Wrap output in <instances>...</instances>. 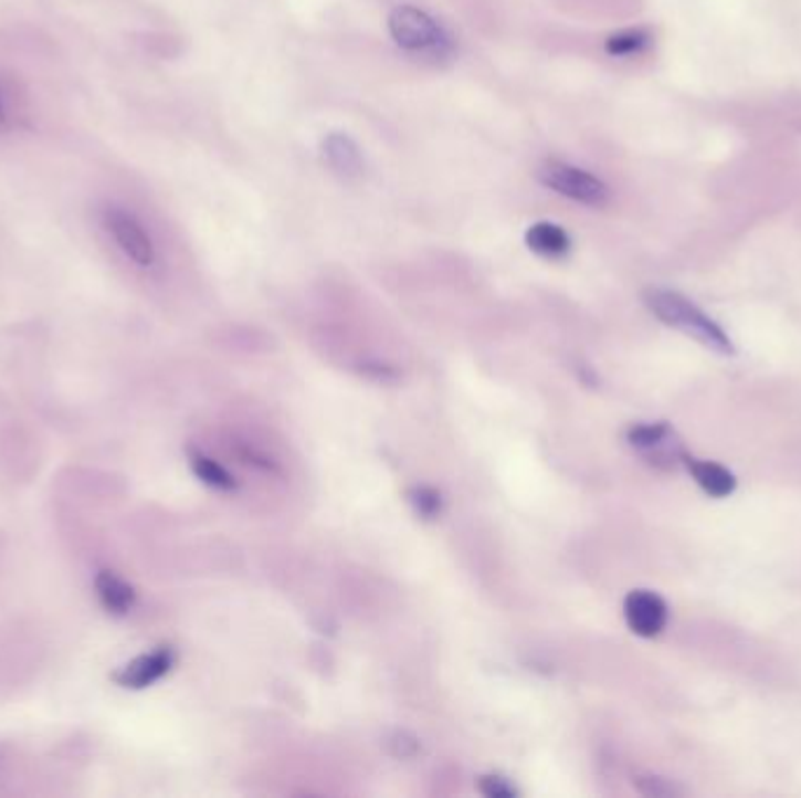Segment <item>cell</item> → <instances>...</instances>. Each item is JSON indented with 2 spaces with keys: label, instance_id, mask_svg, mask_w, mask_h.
Wrapping results in <instances>:
<instances>
[{
  "label": "cell",
  "instance_id": "8fae6325",
  "mask_svg": "<svg viewBox=\"0 0 801 798\" xmlns=\"http://www.w3.org/2000/svg\"><path fill=\"white\" fill-rule=\"evenodd\" d=\"M652 45V33L642 27L623 29L604 40V52L610 56H633Z\"/></svg>",
  "mask_w": 801,
  "mask_h": 798
},
{
  "label": "cell",
  "instance_id": "2e32d148",
  "mask_svg": "<svg viewBox=\"0 0 801 798\" xmlns=\"http://www.w3.org/2000/svg\"><path fill=\"white\" fill-rule=\"evenodd\" d=\"M637 787H640L642 794H647V796H671V794H675V787L663 783L661 777H640Z\"/></svg>",
  "mask_w": 801,
  "mask_h": 798
},
{
  "label": "cell",
  "instance_id": "7a4b0ae2",
  "mask_svg": "<svg viewBox=\"0 0 801 798\" xmlns=\"http://www.w3.org/2000/svg\"><path fill=\"white\" fill-rule=\"evenodd\" d=\"M644 303H647L652 314L656 318H661L663 324L685 330L687 335L696 337L698 343H703L715 351H721V354L734 351V345L725 335V330H721L713 318L703 314L694 303H689L685 295H679L668 288H647L644 291Z\"/></svg>",
  "mask_w": 801,
  "mask_h": 798
},
{
  "label": "cell",
  "instance_id": "52a82bcc",
  "mask_svg": "<svg viewBox=\"0 0 801 798\" xmlns=\"http://www.w3.org/2000/svg\"><path fill=\"white\" fill-rule=\"evenodd\" d=\"M322 157L328 169L340 178H359L363 174V153L359 144L345 132H330L322 138Z\"/></svg>",
  "mask_w": 801,
  "mask_h": 798
},
{
  "label": "cell",
  "instance_id": "277c9868",
  "mask_svg": "<svg viewBox=\"0 0 801 798\" xmlns=\"http://www.w3.org/2000/svg\"><path fill=\"white\" fill-rule=\"evenodd\" d=\"M102 218H104V228L113 237L117 249H120L134 265L150 267L155 263L152 239L144 228V223L131 211L123 207H106Z\"/></svg>",
  "mask_w": 801,
  "mask_h": 798
},
{
  "label": "cell",
  "instance_id": "9c48e42d",
  "mask_svg": "<svg viewBox=\"0 0 801 798\" xmlns=\"http://www.w3.org/2000/svg\"><path fill=\"white\" fill-rule=\"evenodd\" d=\"M94 590H96V597H99L102 607L110 616H127L136 605V590L115 571L102 569L99 574H96Z\"/></svg>",
  "mask_w": 801,
  "mask_h": 798
},
{
  "label": "cell",
  "instance_id": "9a60e30c",
  "mask_svg": "<svg viewBox=\"0 0 801 798\" xmlns=\"http://www.w3.org/2000/svg\"><path fill=\"white\" fill-rule=\"evenodd\" d=\"M478 789L487 798H514L518 794L516 787L509 780H504V777H499V775H483L481 783H478Z\"/></svg>",
  "mask_w": 801,
  "mask_h": 798
},
{
  "label": "cell",
  "instance_id": "3957f363",
  "mask_svg": "<svg viewBox=\"0 0 801 798\" xmlns=\"http://www.w3.org/2000/svg\"><path fill=\"white\" fill-rule=\"evenodd\" d=\"M537 183L546 190H551L565 199H570L575 204L602 209L610 204V186L598 178L596 174L586 171L572 162H565V159H544V162L535 171Z\"/></svg>",
  "mask_w": 801,
  "mask_h": 798
},
{
  "label": "cell",
  "instance_id": "8992f818",
  "mask_svg": "<svg viewBox=\"0 0 801 798\" xmlns=\"http://www.w3.org/2000/svg\"><path fill=\"white\" fill-rule=\"evenodd\" d=\"M629 628L640 637H656L668 621V607L652 590H633L623 602Z\"/></svg>",
  "mask_w": 801,
  "mask_h": 798
},
{
  "label": "cell",
  "instance_id": "ba28073f",
  "mask_svg": "<svg viewBox=\"0 0 801 798\" xmlns=\"http://www.w3.org/2000/svg\"><path fill=\"white\" fill-rule=\"evenodd\" d=\"M525 244L537 255L562 258L572 249V237L554 221H537L525 230Z\"/></svg>",
  "mask_w": 801,
  "mask_h": 798
},
{
  "label": "cell",
  "instance_id": "30bf717a",
  "mask_svg": "<svg viewBox=\"0 0 801 798\" xmlns=\"http://www.w3.org/2000/svg\"><path fill=\"white\" fill-rule=\"evenodd\" d=\"M682 462H685L687 471L694 475V481L710 496L725 498L736 490V477L725 466H719L715 462H698V459L687 454H682Z\"/></svg>",
  "mask_w": 801,
  "mask_h": 798
},
{
  "label": "cell",
  "instance_id": "5b68a950",
  "mask_svg": "<svg viewBox=\"0 0 801 798\" xmlns=\"http://www.w3.org/2000/svg\"><path fill=\"white\" fill-rule=\"evenodd\" d=\"M176 663V653L171 647H158L150 653H144L139 658H134L123 670H117L113 674V682L123 689H131V691H141L152 686L155 682H160L165 674H169V670Z\"/></svg>",
  "mask_w": 801,
  "mask_h": 798
},
{
  "label": "cell",
  "instance_id": "e0dca14e",
  "mask_svg": "<svg viewBox=\"0 0 801 798\" xmlns=\"http://www.w3.org/2000/svg\"><path fill=\"white\" fill-rule=\"evenodd\" d=\"M6 125H8V111H6L3 98H0V129H3Z\"/></svg>",
  "mask_w": 801,
  "mask_h": 798
},
{
  "label": "cell",
  "instance_id": "7c38bea8",
  "mask_svg": "<svg viewBox=\"0 0 801 798\" xmlns=\"http://www.w3.org/2000/svg\"><path fill=\"white\" fill-rule=\"evenodd\" d=\"M190 469H192L194 475L200 477V481L204 485H209L213 490H223V492L234 490V477L230 475L228 469H223L217 462V459H211L207 454L194 452V454H190Z\"/></svg>",
  "mask_w": 801,
  "mask_h": 798
},
{
  "label": "cell",
  "instance_id": "4fadbf2b",
  "mask_svg": "<svg viewBox=\"0 0 801 798\" xmlns=\"http://www.w3.org/2000/svg\"><path fill=\"white\" fill-rule=\"evenodd\" d=\"M668 435H671V429L666 424H640L629 431V441L633 448L650 452L666 443Z\"/></svg>",
  "mask_w": 801,
  "mask_h": 798
},
{
  "label": "cell",
  "instance_id": "6da1fadb",
  "mask_svg": "<svg viewBox=\"0 0 801 798\" xmlns=\"http://www.w3.org/2000/svg\"><path fill=\"white\" fill-rule=\"evenodd\" d=\"M387 31L394 45L408 54L445 59L455 52V40L436 17L426 10L401 3L387 17Z\"/></svg>",
  "mask_w": 801,
  "mask_h": 798
},
{
  "label": "cell",
  "instance_id": "5bb4252c",
  "mask_svg": "<svg viewBox=\"0 0 801 798\" xmlns=\"http://www.w3.org/2000/svg\"><path fill=\"white\" fill-rule=\"evenodd\" d=\"M410 504H413L415 513L422 515L424 521H434V517L441 513L443 508V498L436 490L432 487H415L410 490Z\"/></svg>",
  "mask_w": 801,
  "mask_h": 798
}]
</instances>
